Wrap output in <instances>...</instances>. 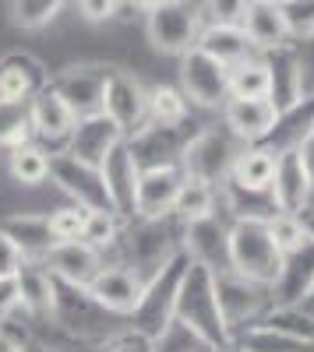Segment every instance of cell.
<instances>
[{"label": "cell", "instance_id": "60d3db41", "mask_svg": "<svg viewBox=\"0 0 314 352\" xmlns=\"http://www.w3.org/2000/svg\"><path fill=\"white\" fill-rule=\"evenodd\" d=\"M121 229H124V219L117 212H89V222H85V236L92 247H99L103 254L113 250L121 243Z\"/></svg>", "mask_w": 314, "mask_h": 352}, {"label": "cell", "instance_id": "d6986e66", "mask_svg": "<svg viewBox=\"0 0 314 352\" xmlns=\"http://www.w3.org/2000/svg\"><path fill=\"white\" fill-rule=\"evenodd\" d=\"M103 176H106V187H109V197H113L117 215L121 219H134L138 215V180H141V169H138V162L131 155L127 138L106 155Z\"/></svg>", "mask_w": 314, "mask_h": 352}, {"label": "cell", "instance_id": "bcb514c9", "mask_svg": "<svg viewBox=\"0 0 314 352\" xmlns=\"http://www.w3.org/2000/svg\"><path fill=\"white\" fill-rule=\"evenodd\" d=\"M251 0H205L209 25H240Z\"/></svg>", "mask_w": 314, "mask_h": 352}, {"label": "cell", "instance_id": "f6af8a7d", "mask_svg": "<svg viewBox=\"0 0 314 352\" xmlns=\"http://www.w3.org/2000/svg\"><path fill=\"white\" fill-rule=\"evenodd\" d=\"M99 352H156V342L149 335H141L138 328H127V331H113Z\"/></svg>", "mask_w": 314, "mask_h": 352}, {"label": "cell", "instance_id": "1f68e13d", "mask_svg": "<svg viewBox=\"0 0 314 352\" xmlns=\"http://www.w3.org/2000/svg\"><path fill=\"white\" fill-rule=\"evenodd\" d=\"M233 180L247 184V187H272V176H275V152L262 148V144H244L233 159L230 169Z\"/></svg>", "mask_w": 314, "mask_h": 352}, {"label": "cell", "instance_id": "b9f144b4", "mask_svg": "<svg viewBox=\"0 0 314 352\" xmlns=\"http://www.w3.org/2000/svg\"><path fill=\"white\" fill-rule=\"evenodd\" d=\"M89 212L92 208H85V204H64V208H56L50 212V226L56 232V240H81L85 236V222H89Z\"/></svg>", "mask_w": 314, "mask_h": 352}, {"label": "cell", "instance_id": "52a82bcc", "mask_svg": "<svg viewBox=\"0 0 314 352\" xmlns=\"http://www.w3.org/2000/svg\"><path fill=\"white\" fill-rule=\"evenodd\" d=\"M50 180L61 187L74 204H85L92 212H117L113 208V197L106 187V176L103 166H92L78 155L64 152H50Z\"/></svg>", "mask_w": 314, "mask_h": 352}, {"label": "cell", "instance_id": "9a60e30c", "mask_svg": "<svg viewBox=\"0 0 314 352\" xmlns=\"http://www.w3.org/2000/svg\"><path fill=\"white\" fill-rule=\"evenodd\" d=\"M180 247L194 261L209 264L212 272H230V226H222L219 215L198 219V222H184Z\"/></svg>", "mask_w": 314, "mask_h": 352}, {"label": "cell", "instance_id": "8d00e7d4", "mask_svg": "<svg viewBox=\"0 0 314 352\" xmlns=\"http://www.w3.org/2000/svg\"><path fill=\"white\" fill-rule=\"evenodd\" d=\"M230 96H244V99L269 96V60L265 56H247L237 67H230Z\"/></svg>", "mask_w": 314, "mask_h": 352}, {"label": "cell", "instance_id": "9c48e42d", "mask_svg": "<svg viewBox=\"0 0 314 352\" xmlns=\"http://www.w3.org/2000/svg\"><path fill=\"white\" fill-rule=\"evenodd\" d=\"M180 92L202 109H216L230 99V67L216 60L202 46H191L180 56Z\"/></svg>", "mask_w": 314, "mask_h": 352}, {"label": "cell", "instance_id": "3957f363", "mask_svg": "<svg viewBox=\"0 0 314 352\" xmlns=\"http://www.w3.org/2000/svg\"><path fill=\"white\" fill-rule=\"evenodd\" d=\"M282 254L272 240L269 219H233L230 222V268L258 285H275L282 275Z\"/></svg>", "mask_w": 314, "mask_h": 352}, {"label": "cell", "instance_id": "8fae6325", "mask_svg": "<svg viewBox=\"0 0 314 352\" xmlns=\"http://www.w3.org/2000/svg\"><path fill=\"white\" fill-rule=\"evenodd\" d=\"M28 106H32V127H36V138L46 144L50 152H64L67 141L78 127V116L74 109L64 102V96L56 92L53 85L39 88V92L28 99Z\"/></svg>", "mask_w": 314, "mask_h": 352}, {"label": "cell", "instance_id": "db71d44e", "mask_svg": "<svg viewBox=\"0 0 314 352\" xmlns=\"http://www.w3.org/2000/svg\"><path fill=\"white\" fill-rule=\"evenodd\" d=\"M124 4H127V8H134V11H145V14H149L152 8H159V4H163V0H124Z\"/></svg>", "mask_w": 314, "mask_h": 352}, {"label": "cell", "instance_id": "8992f818", "mask_svg": "<svg viewBox=\"0 0 314 352\" xmlns=\"http://www.w3.org/2000/svg\"><path fill=\"white\" fill-rule=\"evenodd\" d=\"M237 138L230 134V127L219 131V127H205V131H198L194 138H187V148L180 155V169L187 180H202V184H219L230 176L233 169V159H237Z\"/></svg>", "mask_w": 314, "mask_h": 352}, {"label": "cell", "instance_id": "7bdbcfd3", "mask_svg": "<svg viewBox=\"0 0 314 352\" xmlns=\"http://www.w3.org/2000/svg\"><path fill=\"white\" fill-rule=\"evenodd\" d=\"M269 229H272V240L282 254H293L297 247L307 243V232H304V222L300 215H290V212H279L275 219H269Z\"/></svg>", "mask_w": 314, "mask_h": 352}, {"label": "cell", "instance_id": "83f0119b", "mask_svg": "<svg viewBox=\"0 0 314 352\" xmlns=\"http://www.w3.org/2000/svg\"><path fill=\"white\" fill-rule=\"evenodd\" d=\"M18 292H21V310L32 320H50L53 317V272L46 261L25 257L18 268Z\"/></svg>", "mask_w": 314, "mask_h": 352}, {"label": "cell", "instance_id": "d590c367", "mask_svg": "<svg viewBox=\"0 0 314 352\" xmlns=\"http://www.w3.org/2000/svg\"><path fill=\"white\" fill-rule=\"evenodd\" d=\"M36 138L32 106L28 102H0V148H18Z\"/></svg>", "mask_w": 314, "mask_h": 352}, {"label": "cell", "instance_id": "d6a6232c", "mask_svg": "<svg viewBox=\"0 0 314 352\" xmlns=\"http://www.w3.org/2000/svg\"><path fill=\"white\" fill-rule=\"evenodd\" d=\"M244 352H314V342L293 338L286 331H275L265 324H251L247 331H237L233 338Z\"/></svg>", "mask_w": 314, "mask_h": 352}, {"label": "cell", "instance_id": "7402d4cb", "mask_svg": "<svg viewBox=\"0 0 314 352\" xmlns=\"http://www.w3.org/2000/svg\"><path fill=\"white\" fill-rule=\"evenodd\" d=\"M92 296L117 317H131L138 300H141V289H145V282H141L127 264H109V268H103L92 282Z\"/></svg>", "mask_w": 314, "mask_h": 352}, {"label": "cell", "instance_id": "44dd1931", "mask_svg": "<svg viewBox=\"0 0 314 352\" xmlns=\"http://www.w3.org/2000/svg\"><path fill=\"white\" fill-rule=\"evenodd\" d=\"M43 261L56 278H67V282H78V285H89L106 268L103 250L92 247L89 240H61Z\"/></svg>", "mask_w": 314, "mask_h": 352}, {"label": "cell", "instance_id": "30bf717a", "mask_svg": "<svg viewBox=\"0 0 314 352\" xmlns=\"http://www.w3.org/2000/svg\"><path fill=\"white\" fill-rule=\"evenodd\" d=\"M103 113L131 138L134 131L149 124V88H141V81L131 78L127 71L109 67L103 88Z\"/></svg>", "mask_w": 314, "mask_h": 352}, {"label": "cell", "instance_id": "836d02e7", "mask_svg": "<svg viewBox=\"0 0 314 352\" xmlns=\"http://www.w3.org/2000/svg\"><path fill=\"white\" fill-rule=\"evenodd\" d=\"M180 222H198V219H209L216 215V187L212 184H202V180H187L177 190V201H174V212Z\"/></svg>", "mask_w": 314, "mask_h": 352}, {"label": "cell", "instance_id": "11a10c76", "mask_svg": "<svg viewBox=\"0 0 314 352\" xmlns=\"http://www.w3.org/2000/svg\"><path fill=\"white\" fill-rule=\"evenodd\" d=\"M21 352H61V349H53V345H43V342H25Z\"/></svg>", "mask_w": 314, "mask_h": 352}, {"label": "cell", "instance_id": "7a4b0ae2", "mask_svg": "<svg viewBox=\"0 0 314 352\" xmlns=\"http://www.w3.org/2000/svg\"><path fill=\"white\" fill-rule=\"evenodd\" d=\"M177 317L184 324H191L212 349H222L233 342V331L222 317L219 307V292H216V272L209 264L194 261L187 264V275L180 282V296H177Z\"/></svg>", "mask_w": 314, "mask_h": 352}, {"label": "cell", "instance_id": "6f0895ef", "mask_svg": "<svg viewBox=\"0 0 314 352\" xmlns=\"http://www.w3.org/2000/svg\"><path fill=\"white\" fill-rule=\"evenodd\" d=\"M265 4H286V0H265Z\"/></svg>", "mask_w": 314, "mask_h": 352}, {"label": "cell", "instance_id": "e575fe53", "mask_svg": "<svg viewBox=\"0 0 314 352\" xmlns=\"http://www.w3.org/2000/svg\"><path fill=\"white\" fill-rule=\"evenodd\" d=\"M8 169L21 187H39L43 180H50V152L39 144H18L8 155Z\"/></svg>", "mask_w": 314, "mask_h": 352}, {"label": "cell", "instance_id": "ba28073f", "mask_svg": "<svg viewBox=\"0 0 314 352\" xmlns=\"http://www.w3.org/2000/svg\"><path fill=\"white\" fill-rule=\"evenodd\" d=\"M198 32H202V11L187 0H163L145 18V36L152 50L169 56H184L191 46H198Z\"/></svg>", "mask_w": 314, "mask_h": 352}, {"label": "cell", "instance_id": "680465c9", "mask_svg": "<svg viewBox=\"0 0 314 352\" xmlns=\"http://www.w3.org/2000/svg\"><path fill=\"white\" fill-rule=\"evenodd\" d=\"M311 296H314V285H311Z\"/></svg>", "mask_w": 314, "mask_h": 352}, {"label": "cell", "instance_id": "5b68a950", "mask_svg": "<svg viewBox=\"0 0 314 352\" xmlns=\"http://www.w3.org/2000/svg\"><path fill=\"white\" fill-rule=\"evenodd\" d=\"M187 264H191V254L180 247L174 257L163 264V272L145 282L134 314L127 317L131 328H138L141 335H149V338H159L169 328V320L177 317V296H180V282L187 275Z\"/></svg>", "mask_w": 314, "mask_h": 352}, {"label": "cell", "instance_id": "6da1fadb", "mask_svg": "<svg viewBox=\"0 0 314 352\" xmlns=\"http://www.w3.org/2000/svg\"><path fill=\"white\" fill-rule=\"evenodd\" d=\"M127 226L121 229V243H124V264L141 278L149 282L163 272V264L180 250V232L184 222L177 215H163V219H124Z\"/></svg>", "mask_w": 314, "mask_h": 352}, {"label": "cell", "instance_id": "f907efd6", "mask_svg": "<svg viewBox=\"0 0 314 352\" xmlns=\"http://www.w3.org/2000/svg\"><path fill=\"white\" fill-rule=\"evenodd\" d=\"M25 342H28V338H25L21 331H14L8 320H0V352H21Z\"/></svg>", "mask_w": 314, "mask_h": 352}, {"label": "cell", "instance_id": "5bb4252c", "mask_svg": "<svg viewBox=\"0 0 314 352\" xmlns=\"http://www.w3.org/2000/svg\"><path fill=\"white\" fill-rule=\"evenodd\" d=\"M106 74L109 67H99V64H78V67H67L56 78H50V85L64 96V102L74 109V116H92V113H103V88H106Z\"/></svg>", "mask_w": 314, "mask_h": 352}, {"label": "cell", "instance_id": "ee69618b", "mask_svg": "<svg viewBox=\"0 0 314 352\" xmlns=\"http://www.w3.org/2000/svg\"><path fill=\"white\" fill-rule=\"evenodd\" d=\"M282 14L293 39H314V0H286Z\"/></svg>", "mask_w": 314, "mask_h": 352}, {"label": "cell", "instance_id": "d4e9b609", "mask_svg": "<svg viewBox=\"0 0 314 352\" xmlns=\"http://www.w3.org/2000/svg\"><path fill=\"white\" fill-rule=\"evenodd\" d=\"M240 28L247 32L251 46L262 50V53L279 50V46H286L293 39L290 25H286V14H282V4H265V0H251Z\"/></svg>", "mask_w": 314, "mask_h": 352}, {"label": "cell", "instance_id": "484cf974", "mask_svg": "<svg viewBox=\"0 0 314 352\" xmlns=\"http://www.w3.org/2000/svg\"><path fill=\"white\" fill-rule=\"evenodd\" d=\"M311 134H314V96H304L297 106L282 109V113L275 116L272 131H269L258 144L279 155V152H286V148H300Z\"/></svg>", "mask_w": 314, "mask_h": 352}, {"label": "cell", "instance_id": "4fadbf2b", "mask_svg": "<svg viewBox=\"0 0 314 352\" xmlns=\"http://www.w3.org/2000/svg\"><path fill=\"white\" fill-rule=\"evenodd\" d=\"M216 292H219V307H222V317H226V324H230L233 338H237L244 320H251L265 307V300H272L269 285L251 282V278L237 275L233 268L230 272H216Z\"/></svg>", "mask_w": 314, "mask_h": 352}, {"label": "cell", "instance_id": "c3c4849f", "mask_svg": "<svg viewBox=\"0 0 314 352\" xmlns=\"http://www.w3.org/2000/svg\"><path fill=\"white\" fill-rule=\"evenodd\" d=\"M121 0H78V11L85 21H109L113 14H117Z\"/></svg>", "mask_w": 314, "mask_h": 352}, {"label": "cell", "instance_id": "f546056e", "mask_svg": "<svg viewBox=\"0 0 314 352\" xmlns=\"http://www.w3.org/2000/svg\"><path fill=\"white\" fill-rule=\"evenodd\" d=\"M222 201H226V212H233V219H275L279 215L272 187H247L233 180V176L222 180Z\"/></svg>", "mask_w": 314, "mask_h": 352}, {"label": "cell", "instance_id": "7c38bea8", "mask_svg": "<svg viewBox=\"0 0 314 352\" xmlns=\"http://www.w3.org/2000/svg\"><path fill=\"white\" fill-rule=\"evenodd\" d=\"M131 155L138 169H166V166H180V155L187 148V134L180 127H166V124H145L127 138Z\"/></svg>", "mask_w": 314, "mask_h": 352}, {"label": "cell", "instance_id": "ffe728a7", "mask_svg": "<svg viewBox=\"0 0 314 352\" xmlns=\"http://www.w3.org/2000/svg\"><path fill=\"white\" fill-rule=\"evenodd\" d=\"M127 134L109 120L106 113H92V116H81L71 141H67V152L85 159V162H92V166H103L106 155L117 148V144L124 141Z\"/></svg>", "mask_w": 314, "mask_h": 352}, {"label": "cell", "instance_id": "681fc988", "mask_svg": "<svg viewBox=\"0 0 314 352\" xmlns=\"http://www.w3.org/2000/svg\"><path fill=\"white\" fill-rule=\"evenodd\" d=\"M21 261H25V254L14 247V240L8 236V232L0 229V275H18Z\"/></svg>", "mask_w": 314, "mask_h": 352}, {"label": "cell", "instance_id": "ac0fdd59", "mask_svg": "<svg viewBox=\"0 0 314 352\" xmlns=\"http://www.w3.org/2000/svg\"><path fill=\"white\" fill-rule=\"evenodd\" d=\"M265 60H269V99L275 102V109H290L297 106L307 92H304V56L286 43V46H279V50H269L265 53Z\"/></svg>", "mask_w": 314, "mask_h": 352}, {"label": "cell", "instance_id": "e0dca14e", "mask_svg": "<svg viewBox=\"0 0 314 352\" xmlns=\"http://www.w3.org/2000/svg\"><path fill=\"white\" fill-rule=\"evenodd\" d=\"M272 194H275V204L279 212H304L311 204V194H314V180L300 159V148H286L275 155V176H272Z\"/></svg>", "mask_w": 314, "mask_h": 352}, {"label": "cell", "instance_id": "7dc6e473", "mask_svg": "<svg viewBox=\"0 0 314 352\" xmlns=\"http://www.w3.org/2000/svg\"><path fill=\"white\" fill-rule=\"evenodd\" d=\"M18 307H21L18 275H0V320H8Z\"/></svg>", "mask_w": 314, "mask_h": 352}, {"label": "cell", "instance_id": "4316f807", "mask_svg": "<svg viewBox=\"0 0 314 352\" xmlns=\"http://www.w3.org/2000/svg\"><path fill=\"white\" fill-rule=\"evenodd\" d=\"M314 285V240L307 236L304 247L286 254L282 261V275L272 285V303H304Z\"/></svg>", "mask_w": 314, "mask_h": 352}, {"label": "cell", "instance_id": "ab89813d", "mask_svg": "<svg viewBox=\"0 0 314 352\" xmlns=\"http://www.w3.org/2000/svg\"><path fill=\"white\" fill-rule=\"evenodd\" d=\"M152 342H156V352H212V345L198 335L191 324H184L180 317L169 320V328L159 338H152Z\"/></svg>", "mask_w": 314, "mask_h": 352}, {"label": "cell", "instance_id": "4dcf8cb0", "mask_svg": "<svg viewBox=\"0 0 314 352\" xmlns=\"http://www.w3.org/2000/svg\"><path fill=\"white\" fill-rule=\"evenodd\" d=\"M198 46L205 53H212L216 60H222L226 67H237L254 50L240 25H205L202 32H198Z\"/></svg>", "mask_w": 314, "mask_h": 352}, {"label": "cell", "instance_id": "f5cc1de1", "mask_svg": "<svg viewBox=\"0 0 314 352\" xmlns=\"http://www.w3.org/2000/svg\"><path fill=\"white\" fill-rule=\"evenodd\" d=\"M297 215H300V222H304V232L314 240V208L307 204V208H304V212H297Z\"/></svg>", "mask_w": 314, "mask_h": 352}, {"label": "cell", "instance_id": "cb8c5ba5", "mask_svg": "<svg viewBox=\"0 0 314 352\" xmlns=\"http://www.w3.org/2000/svg\"><path fill=\"white\" fill-rule=\"evenodd\" d=\"M180 184H184V169L180 166L141 169V180H138V219H163V215H169L174 212Z\"/></svg>", "mask_w": 314, "mask_h": 352}, {"label": "cell", "instance_id": "277c9868", "mask_svg": "<svg viewBox=\"0 0 314 352\" xmlns=\"http://www.w3.org/2000/svg\"><path fill=\"white\" fill-rule=\"evenodd\" d=\"M113 317L96 296L89 285H78L67 278H56L53 275V317L50 324H56L64 335L78 338V342H96L103 345L113 335Z\"/></svg>", "mask_w": 314, "mask_h": 352}, {"label": "cell", "instance_id": "f35d334b", "mask_svg": "<svg viewBox=\"0 0 314 352\" xmlns=\"http://www.w3.org/2000/svg\"><path fill=\"white\" fill-rule=\"evenodd\" d=\"M64 4L67 0H11V14L14 25H21L25 32H39L64 11Z\"/></svg>", "mask_w": 314, "mask_h": 352}, {"label": "cell", "instance_id": "2e32d148", "mask_svg": "<svg viewBox=\"0 0 314 352\" xmlns=\"http://www.w3.org/2000/svg\"><path fill=\"white\" fill-rule=\"evenodd\" d=\"M275 116H279V109H275V102L269 96H262V99L230 96L222 102V124L230 127V134L237 141H244V144H258L272 131Z\"/></svg>", "mask_w": 314, "mask_h": 352}, {"label": "cell", "instance_id": "74e56055", "mask_svg": "<svg viewBox=\"0 0 314 352\" xmlns=\"http://www.w3.org/2000/svg\"><path fill=\"white\" fill-rule=\"evenodd\" d=\"M187 116V96L177 92L169 85H156L149 88V120L152 124H166V127H180Z\"/></svg>", "mask_w": 314, "mask_h": 352}, {"label": "cell", "instance_id": "9f6ffc18", "mask_svg": "<svg viewBox=\"0 0 314 352\" xmlns=\"http://www.w3.org/2000/svg\"><path fill=\"white\" fill-rule=\"evenodd\" d=\"M212 352H244L237 342H230V345H222V349H212Z\"/></svg>", "mask_w": 314, "mask_h": 352}, {"label": "cell", "instance_id": "603a6c76", "mask_svg": "<svg viewBox=\"0 0 314 352\" xmlns=\"http://www.w3.org/2000/svg\"><path fill=\"white\" fill-rule=\"evenodd\" d=\"M46 85H50V74L32 53L0 56V102H28Z\"/></svg>", "mask_w": 314, "mask_h": 352}, {"label": "cell", "instance_id": "f1b7e54d", "mask_svg": "<svg viewBox=\"0 0 314 352\" xmlns=\"http://www.w3.org/2000/svg\"><path fill=\"white\" fill-rule=\"evenodd\" d=\"M0 229L14 240V247L25 257H36V261H43L56 243H61L53 226H50V215H11V219L0 222Z\"/></svg>", "mask_w": 314, "mask_h": 352}, {"label": "cell", "instance_id": "816d5d0a", "mask_svg": "<svg viewBox=\"0 0 314 352\" xmlns=\"http://www.w3.org/2000/svg\"><path fill=\"white\" fill-rule=\"evenodd\" d=\"M300 159H304V166H307V173H311V180H314V134L300 144Z\"/></svg>", "mask_w": 314, "mask_h": 352}]
</instances>
